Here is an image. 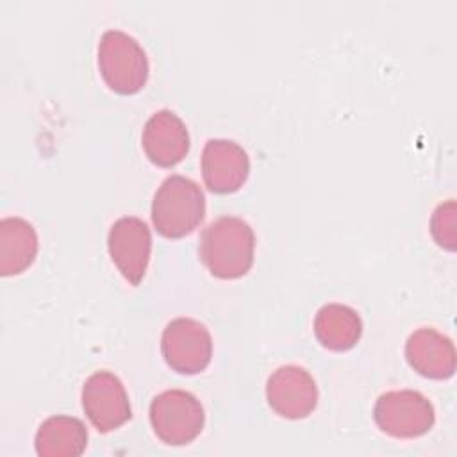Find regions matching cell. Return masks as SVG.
I'll use <instances>...</instances> for the list:
<instances>
[{
	"label": "cell",
	"mask_w": 457,
	"mask_h": 457,
	"mask_svg": "<svg viewBox=\"0 0 457 457\" xmlns=\"http://www.w3.org/2000/svg\"><path fill=\"white\" fill-rule=\"evenodd\" d=\"M253 228L237 216H220L202 236L198 253L205 268L218 278L232 280L246 275L253 264Z\"/></svg>",
	"instance_id": "6da1fadb"
},
{
	"label": "cell",
	"mask_w": 457,
	"mask_h": 457,
	"mask_svg": "<svg viewBox=\"0 0 457 457\" xmlns=\"http://www.w3.org/2000/svg\"><path fill=\"white\" fill-rule=\"evenodd\" d=\"M205 216V196L200 186L182 175L162 180L152 200V221L155 230L179 239L191 234Z\"/></svg>",
	"instance_id": "7a4b0ae2"
},
{
	"label": "cell",
	"mask_w": 457,
	"mask_h": 457,
	"mask_svg": "<svg viewBox=\"0 0 457 457\" xmlns=\"http://www.w3.org/2000/svg\"><path fill=\"white\" fill-rule=\"evenodd\" d=\"M98 68L104 82L120 95L141 91L148 80V57L143 46L123 30H105L98 43Z\"/></svg>",
	"instance_id": "3957f363"
},
{
	"label": "cell",
	"mask_w": 457,
	"mask_h": 457,
	"mask_svg": "<svg viewBox=\"0 0 457 457\" xmlns=\"http://www.w3.org/2000/svg\"><path fill=\"white\" fill-rule=\"evenodd\" d=\"M150 423L162 443L182 446L200 436L205 423V412L193 393L168 389L152 400Z\"/></svg>",
	"instance_id": "277c9868"
},
{
	"label": "cell",
	"mask_w": 457,
	"mask_h": 457,
	"mask_svg": "<svg viewBox=\"0 0 457 457\" xmlns=\"http://www.w3.org/2000/svg\"><path fill=\"white\" fill-rule=\"evenodd\" d=\"M373 418L377 427L387 436L412 439L432 428L436 412L432 402L420 391L400 389L387 391L377 398Z\"/></svg>",
	"instance_id": "5b68a950"
},
{
	"label": "cell",
	"mask_w": 457,
	"mask_h": 457,
	"mask_svg": "<svg viewBox=\"0 0 457 457\" xmlns=\"http://www.w3.org/2000/svg\"><path fill=\"white\" fill-rule=\"evenodd\" d=\"M161 352L173 371L195 375L211 362L212 337L204 323L193 318H175L162 330Z\"/></svg>",
	"instance_id": "8992f818"
},
{
	"label": "cell",
	"mask_w": 457,
	"mask_h": 457,
	"mask_svg": "<svg viewBox=\"0 0 457 457\" xmlns=\"http://www.w3.org/2000/svg\"><path fill=\"white\" fill-rule=\"evenodd\" d=\"M82 409L93 427L112 432L132 418L129 395L118 375L100 370L89 375L82 386Z\"/></svg>",
	"instance_id": "52a82bcc"
},
{
	"label": "cell",
	"mask_w": 457,
	"mask_h": 457,
	"mask_svg": "<svg viewBox=\"0 0 457 457\" xmlns=\"http://www.w3.org/2000/svg\"><path fill=\"white\" fill-rule=\"evenodd\" d=\"M107 248L120 273L137 286L148 268L152 253V234L148 225L136 216H123L111 225Z\"/></svg>",
	"instance_id": "ba28073f"
},
{
	"label": "cell",
	"mask_w": 457,
	"mask_h": 457,
	"mask_svg": "<svg viewBox=\"0 0 457 457\" xmlns=\"http://www.w3.org/2000/svg\"><path fill=\"white\" fill-rule=\"evenodd\" d=\"M266 400L278 416L302 420L316 409L318 387L305 368L286 364L268 377Z\"/></svg>",
	"instance_id": "9c48e42d"
},
{
	"label": "cell",
	"mask_w": 457,
	"mask_h": 457,
	"mask_svg": "<svg viewBox=\"0 0 457 457\" xmlns=\"http://www.w3.org/2000/svg\"><path fill=\"white\" fill-rule=\"evenodd\" d=\"M250 173V159L232 139H209L202 150V175L205 186L218 195L241 189Z\"/></svg>",
	"instance_id": "30bf717a"
},
{
	"label": "cell",
	"mask_w": 457,
	"mask_h": 457,
	"mask_svg": "<svg viewBox=\"0 0 457 457\" xmlns=\"http://www.w3.org/2000/svg\"><path fill=\"white\" fill-rule=\"evenodd\" d=\"M141 145L150 162L159 168H171L187 155L189 132L173 111L161 109L146 120Z\"/></svg>",
	"instance_id": "8fae6325"
},
{
	"label": "cell",
	"mask_w": 457,
	"mask_h": 457,
	"mask_svg": "<svg viewBox=\"0 0 457 457\" xmlns=\"http://www.w3.org/2000/svg\"><path fill=\"white\" fill-rule=\"evenodd\" d=\"M405 359L421 377L445 380L455 373V346L452 339L436 328L421 327L405 343Z\"/></svg>",
	"instance_id": "7c38bea8"
},
{
	"label": "cell",
	"mask_w": 457,
	"mask_h": 457,
	"mask_svg": "<svg viewBox=\"0 0 457 457\" xmlns=\"http://www.w3.org/2000/svg\"><path fill=\"white\" fill-rule=\"evenodd\" d=\"M37 234L32 223L9 216L0 221V275L23 273L37 255Z\"/></svg>",
	"instance_id": "4fadbf2b"
},
{
	"label": "cell",
	"mask_w": 457,
	"mask_h": 457,
	"mask_svg": "<svg viewBox=\"0 0 457 457\" xmlns=\"http://www.w3.org/2000/svg\"><path fill=\"white\" fill-rule=\"evenodd\" d=\"M34 446L39 457H79L87 446V428L79 418L50 416L39 425Z\"/></svg>",
	"instance_id": "5bb4252c"
},
{
	"label": "cell",
	"mask_w": 457,
	"mask_h": 457,
	"mask_svg": "<svg viewBox=\"0 0 457 457\" xmlns=\"http://www.w3.org/2000/svg\"><path fill=\"white\" fill-rule=\"evenodd\" d=\"M314 336L332 352H346L362 336V320L345 303H327L314 316Z\"/></svg>",
	"instance_id": "9a60e30c"
},
{
	"label": "cell",
	"mask_w": 457,
	"mask_h": 457,
	"mask_svg": "<svg viewBox=\"0 0 457 457\" xmlns=\"http://www.w3.org/2000/svg\"><path fill=\"white\" fill-rule=\"evenodd\" d=\"M430 230L436 243L446 250L455 248V202L439 204L430 220Z\"/></svg>",
	"instance_id": "2e32d148"
}]
</instances>
